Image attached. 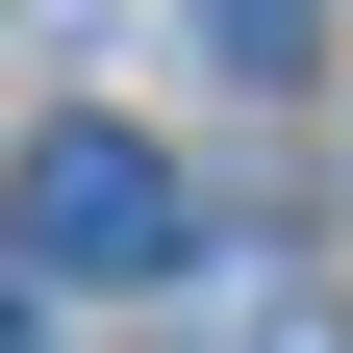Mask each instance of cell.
I'll list each match as a JSON object with an SVG mask.
<instances>
[{
  "label": "cell",
  "mask_w": 353,
  "mask_h": 353,
  "mask_svg": "<svg viewBox=\"0 0 353 353\" xmlns=\"http://www.w3.org/2000/svg\"><path fill=\"white\" fill-rule=\"evenodd\" d=\"M0 252H26L51 303H152V278H202V228H176V152H152V126H26Z\"/></svg>",
  "instance_id": "1"
},
{
  "label": "cell",
  "mask_w": 353,
  "mask_h": 353,
  "mask_svg": "<svg viewBox=\"0 0 353 353\" xmlns=\"http://www.w3.org/2000/svg\"><path fill=\"white\" fill-rule=\"evenodd\" d=\"M202 76H303V0H202Z\"/></svg>",
  "instance_id": "2"
}]
</instances>
